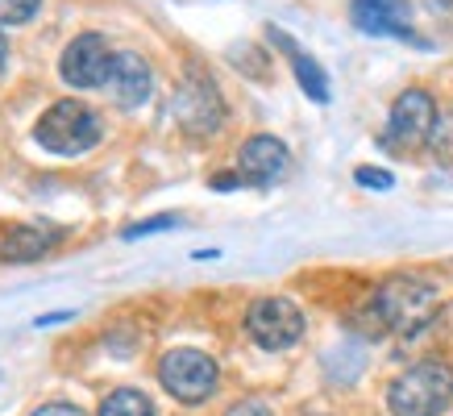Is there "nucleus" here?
<instances>
[{"label": "nucleus", "instance_id": "423d86ee", "mask_svg": "<svg viewBox=\"0 0 453 416\" xmlns=\"http://www.w3.org/2000/svg\"><path fill=\"white\" fill-rule=\"evenodd\" d=\"M433 129H437V104H433V96H428L425 88H408V92H399L395 104H391L383 146L420 150V146H428Z\"/></svg>", "mask_w": 453, "mask_h": 416}, {"label": "nucleus", "instance_id": "412c9836", "mask_svg": "<svg viewBox=\"0 0 453 416\" xmlns=\"http://www.w3.org/2000/svg\"><path fill=\"white\" fill-rule=\"evenodd\" d=\"M212 188H217V192H229V188H242V175H217V180H212Z\"/></svg>", "mask_w": 453, "mask_h": 416}, {"label": "nucleus", "instance_id": "f3484780", "mask_svg": "<svg viewBox=\"0 0 453 416\" xmlns=\"http://www.w3.org/2000/svg\"><path fill=\"white\" fill-rule=\"evenodd\" d=\"M179 217L175 212H163V217H150V221H138L125 229V242H134V237H150V234H163V229H175Z\"/></svg>", "mask_w": 453, "mask_h": 416}, {"label": "nucleus", "instance_id": "aec40b11", "mask_svg": "<svg viewBox=\"0 0 453 416\" xmlns=\"http://www.w3.org/2000/svg\"><path fill=\"white\" fill-rule=\"evenodd\" d=\"M29 416H83V412L71 408V404H42L38 412H29Z\"/></svg>", "mask_w": 453, "mask_h": 416}, {"label": "nucleus", "instance_id": "4468645a", "mask_svg": "<svg viewBox=\"0 0 453 416\" xmlns=\"http://www.w3.org/2000/svg\"><path fill=\"white\" fill-rule=\"evenodd\" d=\"M96 416H154V404L142 396V391L134 388H121V391H112L109 400L100 404V412Z\"/></svg>", "mask_w": 453, "mask_h": 416}, {"label": "nucleus", "instance_id": "f8f14e48", "mask_svg": "<svg viewBox=\"0 0 453 416\" xmlns=\"http://www.w3.org/2000/svg\"><path fill=\"white\" fill-rule=\"evenodd\" d=\"M63 237H67L63 225H13L0 237V258L4 263H38L42 254H50Z\"/></svg>", "mask_w": 453, "mask_h": 416}, {"label": "nucleus", "instance_id": "f257e3e1", "mask_svg": "<svg viewBox=\"0 0 453 416\" xmlns=\"http://www.w3.org/2000/svg\"><path fill=\"white\" fill-rule=\"evenodd\" d=\"M437 288L416 275H395L374 291L371 320L374 333H416L437 317Z\"/></svg>", "mask_w": 453, "mask_h": 416}, {"label": "nucleus", "instance_id": "39448f33", "mask_svg": "<svg viewBox=\"0 0 453 416\" xmlns=\"http://www.w3.org/2000/svg\"><path fill=\"white\" fill-rule=\"evenodd\" d=\"M246 329H250V337H254L262 350L279 354V350L296 346L308 325H303V312H300L296 300H288V296H262V300L250 304Z\"/></svg>", "mask_w": 453, "mask_h": 416}, {"label": "nucleus", "instance_id": "9d476101", "mask_svg": "<svg viewBox=\"0 0 453 416\" xmlns=\"http://www.w3.org/2000/svg\"><path fill=\"white\" fill-rule=\"evenodd\" d=\"M104 92L112 96V104H121V109H138L146 104L154 92V71L150 63L134 50H121V55H112V67L104 75Z\"/></svg>", "mask_w": 453, "mask_h": 416}, {"label": "nucleus", "instance_id": "4be33fe9", "mask_svg": "<svg viewBox=\"0 0 453 416\" xmlns=\"http://www.w3.org/2000/svg\"><path fill=\"white\" fill-rule=\"evenodd\" d=\"M4 63H9V42H4V34H0V71H4Z\"/></svg>", "mask_w": 453, "mask_h": 416}, {"label": "nucleus", "instance_id": "a211bd4d", "mask_svg": "<svg viewBox=\"0 0 453 416\" xmlns=\"http://www.w3.org/2000/svg\"><path fill=\"white\" fill-rule=\"evenodd\" d=\"M354 180H357V188H374V192H387V188L395 183L391 171H379V166H357Z\"/></svg>", "mask_w": 453, "mask_h": 416}, {"label": "nucleus", "instance_id": "6ab92c4d", "mask_svg": "<svg viewBox=\"0 0 453 416\" xmlns=\"http://www.w3.org/2000/svg\"><path fill=\"white\" fill-rule=\"evenodd\" d=\"M225 416H275V412H271V404L266 400H237Z\"/></svg>", "mask_w": 453, "mask_h": 416}, {"label": "nucleus", "instance_id": "f03ea898", "mask_svg": "<svg viewBox=\"0 0 453 416\" xmlns=\"http://www.w3.org/2000/svg\"><path fill=\"white\" fill-rule=\"evenodd\" d=\"M453 400V366L441 358H425L391 379L387 408L391 416H437Z\"/></svg>", "mask_w": 453, "mask_h": 416}, {"label": "nucleus", "instance_id": "dca6fc26", "mask_svg": "<svg viewBox=\"0 0 453 416\" xmlns=\"http://www.w3.org/2000/svg\"><path fill=\"white\" fill-rule=\"evenodd\" d=\"M42 0H0V26H21L38 13Z\"/></svg>", "mask_w": 453, "mask_h": 416}, {"label": "nucleus", "instance_id": "1a4fd4ad", "mask_svg": "<svg viewBox=\"0 0 453 416\" xmlns=\"http://www.w3.org/2000/svg\"><path fill=\"white\" fill-rule=\"evenodd\" d=\"M288 166H291V150L271 134H258V138H250L237 150V175H242V183H254V188L279 183L288 175Z\"/></svg>", "mask_w": 453, "mask_h": 416}, {"label": "nucleus", "instance_id": "9b49d317", "mask_svg": "<svg viewBox=\"0 0 453 416\" xmlns=\"http://www.w3.org/2000/svg\"><path fill=\"white\" fill-rule=\"evenodd\" d=\"M349 21L371 38L416 42L412 21H408V0H349Z\"/></svg>", "mask_w": 453, "mask_h": 416}, {"label": "nucleus", "instance_id": "7ed1b4c3", "mask_svg": "<svg viewBox=\"0 0 453 416\" xmlns=\"http://www.w3.org/2000/svg\"><path fill=\"white\" fill-rule=\"evenodd\" d=\"M100 117L83 100H58L38 117L34 138L38 146H46L50 154H83L100 142Z\"/></svg>", "mask_w": 453, "mask_h": 416}, {"label": "nucleus", "instance_id": "2eb2a0df", "mask_svg": "<svg viewBox=\"0 0 453 416\" xmlns=\"http://www.w3.org/2000/svg\"><path fill=\"white\" fill-rule=\"evenodd\" d=\"M428 150L445 171H453V117H437V129L428 138Z\"/></svg>", "mask_w": 453, "mask_h": 416}, {"label": "nucleus", "instance_id": "0eeeda50", "mask_svg": "<svg viewBox=\"0 0 453 416\" xmlns=\"http://www.w3.org/2000/svg\"><path fill=\"white\" fill-rule=\"evenodd\" d=\"M175 117L188 134H217L225 121V100H220L212 75L200 67H188L175 92Z\"/></svg>", "mask_w": 453, "mask_h": 416}, {"label": "nucleus", "instance_id": "20e7f679", "mask_svg": "<svg viewBox=\"0 0 453 416\" xmlns=\"http://www.w3.org/2000/svg\"><path fill=\"white\" fill-rule=\"evenodd\" d=\"M158 383L179 404H204L220 383V366L204 350L179 346V350H166L163 362H158Z\"/></svg>", "mask_w": 453, "mask_h": 416}, {"label": "nucleus", "instance_id": "6e6552de", "mask_svg": "<svg viewBox=\"0 0 453 416\" xmlns=\"http://www.w3.org/2000/svg\"><path fill=\"white\" fill-rule=\"evenodd\" d=\"M112 67V50L100 34H80L63 50V63H58V75L71 83V88H104V75Z\"/></svg>", "mask_w": 453, "mask_h": 416}, {"label": "nucleus", "instance_id": "ddd939ff", "mask_svg": "<svg viewBox=\"0 0 453 416\" xmlns=\"http://www.w3.org/2000/svg\"><path fill=\"white\" fill-rule=\"evenodd\" d=\"M266 38L275 42L279 50L291 58V71H296V80H300L303 96L316 100V104H329V75H325V67H320L312 55H303L300 46H296V42H291L279 26H266Z\"/></svg>", "mask_w": 453, "mask_h": 416}]
</instances>
